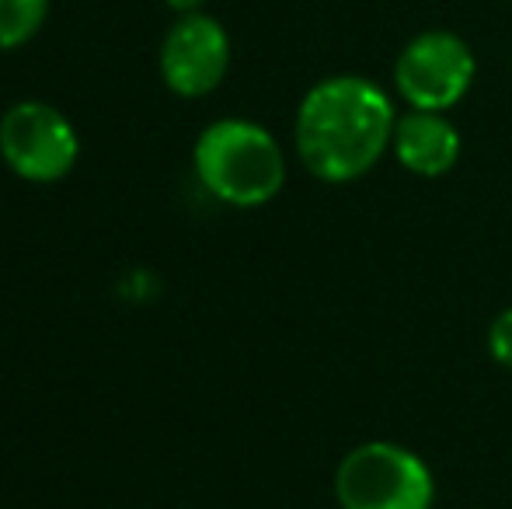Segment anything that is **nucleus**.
<instances>
[{"instance_id":"obj_8","label":"nucleus","mask_w":512,"mask_h":509,"mask_svg":"<svg viewBox=\"0 0 512 509\" xmlns=\"http://www.w3.org/2000/svg\"><path fill=\"white\" fill-rule=\"evenodd\" d=\"M53 0H0V53L28 46L46 28Z\"/></svg>"},{"instance_id":"obj_5","label":"nucleus","mask_w":512,"mask_h":509,"mask_svg":"<svg viewBox=\"0 0 512 509\" xmlns=\"http://www.w3.org/2000/svg\"><path fill=\"white\" fill-rule=\"evenodd\" d=\"M0 157L25 182L53 185L77 168L81 136L56 105L28 98L0 116Z\"/></svg>"},{"instance_id":"obj_9","label":"nucleus","mask_w":512,"mask_h":509,"mask_svg":"<svg viewBox=\"0 0 512 509\" xmlns=\"http://www.w3.org/2000/svg\"><path fill=\"white\" fill-rule=\"evenodd\" d=\"M485 346H488V356H492L502 370L512 374V307H502L492 318V325H488V332H485Z\"/></svg>"},{"instance_id":"obj_7","label":"nucleus","mask_w":512,"mask_h":509,"mask_svg":"<svg viewBox=\"0 0 512 509\" xmlns=\"http://www.w3.org/2000/svg\"><path fill=\"white\" fill-rule=\"evenodd\" d=\"M460 150H464V136L446 112L405 109L398 116L391 154L408 175L429 178V182L450 175L460 161Z\"/></svg>"},{"instance_id":"obj_1","label":"nucleus","mask_w":512,"mask_h":509,"mask_svg":"<svg viewBox=\"0 0 512 509\" xmlns=\"http://www.w3.org/2000/svg\"><path fill=\"white\" fill-rule=\"evenodd\" d=\"M398 105L384 84L363 74H331L310 84L293 119V150L307 175L352 185L391 154Z\"/></svg>"},{"instance_id":"obj_6","label":"nucleus","mask_w":512,"mask_h":509,"mask_svg":"<svg viewBox=\"0 0 512 509\" xmlns=\"http://www.w3.org/2000/svg\"><path fill=\"white\" fill-rule=\"evenodd\" d=\"M161 81L178 98H206L227 81L230 35L220 18L206 11L175 14L157 53Z\"/></svg>"},{"instance_id":"obj_3","label":"nucleus","mask_w":512,"mask_h":509,"mask_svg":"<svg viewBox=\"0 0 512 509\" xmlns=\"http://www.w3.org/2000/svg\"><path fill=\"white\" fill-rule=\"evenodd\" d=\"M338 509H432L436 475L405 443L366 440L345 450L335 468Z\"/></svg>"},{"instance_id":"obj_4","label":"nucleus","mask_w":512,"mask_h":509,"mask_svg":"<svg viewBox=\"0 0 512 509\" xmlns=\"http://www.w3.org/2000/svg\"><path fill=\"white\" fill-rule=\"evenodd\" d=\"M391 81L405 109L450 112L471 95L478 81V56L464 35L450 28H425L401 46Z\"/></svg>"},{"instance_id":"obj_2","label":"nucleus","mask_w":512,"mask_h":509,"mask_svg":"<svg viewBox=\"0 0 512 509\" xmlns=\"http://www.w3.org/2000/svg\"><path fill=\"white\" fill-rule=\"evenodd\" d=\"M192 168L213 199L234 210L269 206L286 185V150L255 119L223 116L196 136Z\"/></svg>"},{"instance_id":"obj_10","label":"nucleus","mask_w":512,"mask_h":509,"mask_svg":"<svg viewBox=\"0 0 512 509\" xmlns=\"http://www.w3.org/2000/svg\"><path fill=\"white\" fill-rule=\"evenodd\" d=\"M175 14H189V11H203L206 0H164Z\"/></svg>"}]
</instances>
